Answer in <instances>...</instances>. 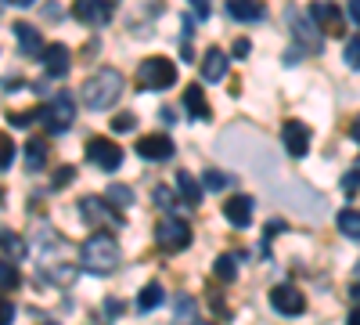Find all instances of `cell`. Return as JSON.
Returning a JSON list of instances; mask_svg holds the SVG:
<instances>
[{
    "instance_id": "cell-3",
    "label": "cell",
    "mask_w": 360,
    "mask_h": 325,
    "mask_svg": "<svg viewBox=\"0 0 360 325\" xmlns=\"http://www.w3.org/2000/svg\"><path fill=\"white\" fill-rule=\"evenodd\" d=\"M173 80H176L173 58L152 54V58H144V62L137 66V83H141V91H166V87H173Z\"/></svg>"
},
{
    "instance_id": "cell-18",
    "label": "cell",
    "mask_w": 360,
    "mask_h": 325,
    "mask_svg": "<svg viewBox=\"0 0 360 325\" xmlns=\"http://www.w3.org/2000/svg\"><path fill=\"white\" fill-rule=\"evenodd\" d=\"M69 66H72L69 47H65V44H47V51H44V69H47V76H65Z\"/></svg>"
},
{
    "instance_id": "cell-46",
    "label": "cell",
    "mask_w": 360,
    "mask_h": 325,
    "mask_svg": "<svg viewBox=\"0 0 360 325\" xmlns=\"http://www.w3.org/2000/svg\"><path fill=\"white\" fill-rule=\"evenodd\" d=\"M4 4H11V0H0V15H4Z\"/></svg>"
},
{
    "instance_id": "cell-1",
    "label": "cell",
    "mask_w": 360,
    "mask_h": 325,
    "mask_svg": "<svg viewBox=\"0 0 360 325\" xmlns=\"http://www.w3.org/2000/svg\"><path fill=\"white\" fill-rule=\"evenodd\" d=\"M79 268H86L90 275H112L119 268V246L108 231H94L79 246Z\"/></svg>"
},
{
    "instance_id": "cell-16",
    "label": "cell",
    "mask_w": 360,
    "mask_h": 325,
    "mask_svg": "<svg viewBox=\"0 0 360 325\" xmlns=\"http://www.w3.org/2000/svg\"><path fill=\"white\" fill-rule=\"evenodd\" d=\"M184 105H188V116L191 120H213V109H209V98L202 91V83H188L184 87Z\"/></svg>"
},
{
    "instance_id": "cell-34",
    "label": "cell",
    "mask_w": 360,
    "mask_h": 325,
    "mask_svg": "<svg viewBox=\"0 0 360 325\" xmlns=\"http://www.w3.org/2000/svg\"><path fill=\"white\" fill-rule=\"evenodd\" d=\"M72 177H76V170H72V166H62V170H54L51 185H54V188H65V185H72Z\"/></svg>"
},
{
    "instance_id": "cell-19",
    "label": "cell",
    "mask_w": 360,
    "mask_h": 325,
    "mask_svg": "<svg viewBox=\"0 0 360 325\" xmlns=\"http://www.w3.org/2000/svg\"><path fill=\"white\" fill-rule=\"evenodd\" d=\"M227 76V54L220 47H209L205 58H202V80L205 83H220Z\"/></svg>"
},
{
    "instance_id": "cell-40",
    "label": "cell",
    "mask_w": 360,
    "mask_h": 325,
    "mask_svg": "<svg viewBox=\"0 0 360 325\" xmlns=\"http://www.w3.org/2000/svg\"><path fill=\"white\" fill-rule=\"evenodd\" d=\"M346 15H349V22L360 25V0H349V4H346Z\"/></svg>"
},
{
    "instance_id": "cell-32",
    "label": "cell",
    "mask_w": 360,
    "mask_h": 325,
    "mask_svg": "<svg viewBox=\"0 0 360 325\" xmlns=\"http://www.w3.org/2000/svg\"><path fill=\"white\" fill-rule=\"evenodd\" d=\"M11 159H15V141L8 134H0V170H8Z\"/></svg>"
},
{
    "instance_id": "cell-6",
    "label": "cell",
    "mask_w": 360,
    "mask_h": 325,
    "mask_svg": "<svg viewBox=\"0 0 360 325\" xmlns=\"http://www.w3.org/2000/svg\"><path fill=\"white\" fill-rule=\"evenodd\" d=\"M86 163H94L98 170H119L123 166V149L108 137H90L86 141Z\"/></svg>"
},
{
    "instance_id": "cell-5",
    "label": "cell",
    "mask_w": 360,
    "mask_h": 325,
    "mask_svg": "<svg viewBox=\"0 0 360 325\" xmlns=\"http://www.w3.org/2000/svg\"><path fill=\"white\" fill-rule=\"evenodd\" d=\"M155 243L162 253H180L191 246V224L180 221V217H166L155 224Z\"/></svg>"
},
{
    "instance_id": "cell-41",
    "label": "cell",
    "mask_w": 360,
    "mask_h": 325,
    "mask_svg": "<svg viewBox=\"0 0 360 325\" xmlns=\"http://www.w3.org/2000/svg\"><path fill=\"white\" fill-rule=\"evenodd\" d=\"M44 18H51V22H62V8H58V4H47V8H44Z\"/></svg>"
},
{
    "instance_id": "cell-31",
    "label": "cell",
    "mask_w": 360,
    "mask_h": 325,
    "mask_svg": "<svg viewBox=\"0 0 360 325\" xmlns=\"http://www.w3.org/2000/svg\"><path fill=\"white\" fill-rule=\"evenodd\" d=\"M134 127H137V116H134V112L112 116V130H115V134H127V130H134Z\"/></svg>"
},
{
    "instance_id": "cell-48",
    "label": "cell",
    "mask_w": 360,
    "mask_h": 325,
    "mask_svg": "<svg viewBox=\"0 0 360 325\" xmlns=\"http://www.w3.org/2000/svg\"><path fill=\"white\" fill-rule=\"evenodd\" d=\"M356 275H360V264H356Z\"/></svg>"
},
{
    "instance_id": "cell-14",
    "label": "cell",
    "mask_w": 360,
    "mask_h": 325,
    "mask_svg": "<svg viewBox=\"0 0 360 325\" xmlns=\"http://www.w3.org/2000/svg\"><path fill=\"white\" fill-rule=\"evenodd\" d=\"M224 217L234 228H249L252 224V195H231L224 202Z\"/></svg>"
},
{
    "instance_id": "cell-4",
    "label": "cell",
    "mask_w": 360,
    "mask_h": 325,
    "mask_svg": "<svg viewBox=\"0 0 360 325\" xmlns=\"http://www.w3.org/2000/svg\"><path fill=\"white\" fill-rule=\"evenodd\" d=\"M37 120L44 123L47 134H62V130H69V127L76 123V105H72L69 94H58V98H51L47 105H40Z\"/></svg>"
},
{
    "instance_id": "cell-20",
    "label": "cell",
    "mask_w": 360,
    "mask_h": 325,
    "mask_svg": "<svg viewBox=\"0 0 360 325\" xmlns=\"http://www.w3.org/2000/svg\"><path fill=\"white\" fill-rule=\"evenodd\" d=\"M0 257H8V260H25L29 257V246L18 231L11 228H0Z\"/></svg>"
},
{
    "instance_id": "cell-12",
    "label": "cell",
    "mask_w": 360,
    "mask_h": 325,
    "mask_svg": "<svg viewBox=\"0 0 360 325\" xmlns=\"http://www.w3.org/2000/svg\"><path fill=\"white\" fill-rule=\"evenodd\" d=\"M288 22H292V33H295V40H299V47L303 51H321V29L314 25V18L307 15H295V11H288Z\"/></svg>"
},
{
    "instance_id": "cell-37",
    "label": "cell",
    "mask_w": 360,
    "mask_h": 325,
    "mask_svg": "<svg viewBox=\"0 0 360 325\" xmlns=\"http://www.w3.org/2000/svg\"><path fill=\"white\" fill-rule=\"evenodd\" d=\"M11 321H15V304L0 300V325H11Z\"/></svg>"
},
{
    "instance_id": "cell-36",
    "label": "cell",
    "mask_w": 360,
    "mask_h": 325,
    "mask_svg": "<svg viewBox=\"0 0 360 325\" xmlns=\"http://www.w3.org/2000/svg\"><path fill=\"white\" fill-rule=\"evenodd\" d=\"M249 51H252V44H249L245 37H238V40H234V47H231V54H234V58H249Z\"/></svg>"
},
{
    "instance_id": "cell-2",
    "label": "cell",
    "mask_w": 360,
    "mask_h": 325,
    "mask_svg": "<svg viewBox=\"0 0 360 325\" xmlns=\"http://www.w3.org/2000/svg\"><path fill=\"white\" fill-rule=\"evenodd\" d=\"M119 94H123V76L115 69H101L83 83V105L90 112H105L108 105L119 102Z\"/></svg>"
},
{
    "instance_id": "cell-28",
    "label": "cell",
    "mask_w": 360,
    "mask_h": 325,
    "mask_svg": "<svg viewBox=\"0 0 360 325\" xmlns=\"http://www.w3.org/2000/svg\"><path fill=\"white\" fill-rule=\"evenodd\" d=\"M105 199H108L112 206H134V192H130L127 185H112V188H105Z\"/></svg>"
},
{
    "instance_id": "cell-42",
    "label": "cell",
    "mask_w": 360,
    "mask_h": 325,
    "mask_svg": "<svg viewBox=\"0 0 360 325\" xmlns=\"http://www.w3.org/2000/svg\"><path fill=\"white\" fill-rule=\"evenodd\" d=\"M349 137L360 145V116H353V123H349Z\"/></svg>"
},
{
    "instance_id": "cell-9",
    "label": "cell",
    "mask_w": 360,
    "mask_h": 325,
    "mask_svg": "<svg viewBox=\"0 0 360 325\" xmlns=\"http://www.w3.org/2000/svg\"><path fill=\"white\" fill-rule=\"evenodd\" d=\"M270 307H274L278 314L299 318V314L307 311V297L295 286H274V289H270Z\"/></svg>"
},
{
    "instance_id": "cell-8",
    "label": "cell",
    "mask_w": 360,
    "mask_h": 325,
    "mask_svg": "<svg viewBox=\"0 0 360 325\" xmlns=\"http://www.w3.org/2000/svg\"><path fill=\"white\" fill-rule=\"evenodd\" d=\"M307 15L314 18L317 29H324L328 37H342L346 33V22H342V8L339 4H328V0H324V4H317V0H314V4L307 8Z\"/></svg>"
},
{
    "instance_id": "cell-23",
    "label": "cell",
    "mask_w": 360,
    "mask_h": 325,
    "mask_svg": "<svg viewBox=\"0 0 360 325\" xmlns=\"http://www.w3.org/2000/svg\"><path fill=\"white\" fill-rule=\"evenodd\" d=\"M176 188H180V199H184L188 206H198L202 202V188H198V181H195L188 170H176Z\"/></svg>"
},
{
    "instance_id": "cell-13",
    "label": "cell",
    "mask_w": 360,
    "mask_h": 325,
    "mask_svg": "<svg viewBox=\"0 0 360 325\" xmlns=\"http://www.w3.org/2000/svg\"><path fill=\"white\" fill-rule=\"evenodd\" d=\"M72 15L86 25H105L112 18V0H76Z\"/></svg>"
},
{
    "instance_id": "cell-15",
    "label": "cell",
    "mask_w": 360,
    "mask_h": 325,
    "mask_svg": "<svg viewBox=\"0 0 360 325\" xmlns=\"http://www.w3.org/2000/svg\"><path fill=\"white\" fill-rule=\"evenodd\" d=\"M227 18H234V22H263L266 4L263 0H227Z\"/></svg>"
},
{
    "instance_id": "cell-7",
    "label": "cell",
    "mask_w": 360,
    "mask_h": 325,
    "mask_svg": "<svg viewBox=\"0 0 360 325\" xmlns=\"http://www.w3.org/2000/svg\"><path fill=\"white\" fill-rule=\"evenodd\" d=\"M79 214H83L90 224H101V228H112V224L119 228V224H123V214H119L108 199H98V195L79 199Z\"/></svg>"
},
{
    "instance_id": "cell-38",
    "label": "cell",
    "mask_w": 360,
    "mask_h": 325,
    "mask_svg": "<svg viewBox=\"0 0 360 325\" xmlns=\"http://www.w3.org/2000/svg\"><path fill=\"white\" fill-rule=\"evenodd\" d=\"M191 8H195V15H198L202 22L209 18V0H191Z\"/></svg>"
},
{
    "instance_id": "cell-27",
    "label": "cell",
    "mask_w": 360,
    "mask_h": 325,
    "mask_svg": "<svg viewBox=\"0 0 360 325\" xmlns=\"http://www.w3.org/2000/svg\"><path fill=\"white\" fill-rule=\"evenodd\" d=\"M213 271H217L220 282H234V278H238V260H234V257H217Z\"/></svg>"
},
{
    "instance_id": "cell-45",
    "label": "cell",
    "mask_w": 360,
    "mask_h": 325,
    "mask_svg": "<svg viewBox=\"0 0 360 325\" xmlns=\"http://www.w3.org/2000/svg\"><path fill=\"white\" fill-rule=\"evenodd\" d=\"M15 8H29V4H37V0H11Z\"/></svg>"
},
{
    "instance_id": "cell-30",
    "label": "cell",
    "mask_w": 360,
    "mask_h": 325,
    "mask_svg": "<svg viewBox=\"0 0 360 325\" xmlns=\"http://www.w3.org/2000/svg\"><path fill=\"white\" fill-rule=\"evenodd\" d=\"M342 58H346V66H349V69H360V33H353V37L346 40Z\"/></svg>"
},
{
    "instance_id": "cell-21",
    "label": "cell",
    "mask_w": 360,
    "mask_h": 325,
    "mask_svg": "<svg viewBox=\"0 0 360 325\" xmlns=\"http://www.w3.org/2000/svg\"><path fill=\"white\" fill-rule=\"evenodd\" d=\"M173 325H198V304L191 293H180L173 300Z\"/></svg>"
},
{
    "instance_id": "cell-11",
    "label": "cell",
    "mask_w": 360,
    "mask_h": 325,
    "mask_svg": "<svg viewBox=\"0 0 360 325\" xmlns=\"http://www.w3.org/2000/svg\"><path fill=\"white\" fill-rule=\"evenodd\" d=\"M137 156L148 163H166L173 156V137L169 134H144L137 137Z\"/></svg>"
},
{
    "instance_id": "cell-35",
    "label": "cell",
    "mask_w": 360,
    "mask_h": 325,
    "mask_svg": "<svg viewBox=\"0 0 360 325\" xmlns=\"http://www.w3.org/2000/svg\"><path fill=\"white\" fill-rule=\"evenodd\" d=\"M356 188H360V170L353 166L349 173H342V192L346 195H356Z\"/></svg>"
},
{
    "instance_id": "cell-43",
    "label": "cell",
    "mask_w": 360,
    "mask_h": 325,
    "mask_svg": "<svg viewBox=\"0 0 360 325\" xmlns=\"http://www.w3.org/2000/svg\"><path fill=\"white\" fill-rule=\"evenodd\" d=\"M346 325H360V307H353V311H349V318H346Z\"/></svg>"
},
{
    "instance_id": "cell-49",
    "label": "cell",
    "mask_w": 360,
    "mask_h": 325,
    "mask_svg": "<svg viewBox=\"0 0 360 325\" xmlns=\"http://www.w3.org/2000/svg\"><path fill=\"white\" fill-rule=\"evenodd\" d=\"M356 170H360V159H356Z\"/></svg>"
},
{
    "instance_id": "cell-26",
    "label": "cell",
    "mask_w": 360,
    "mask_h": 325,
    "mask_svg": "<svg viewBox=\"0 0 360 325\" xmlns=\"http://www.w3.org/2000/svg\"><path fill=\"white\" fill-rule=\"evenodd\" d=\"M18 286V268H15V260H8V257H0V289H15Z\"/></svg>"
},
{
    "instance_id": "cell-22",
    "label": "cell",
    "mask_w": 360,
    "mask_h": 325,
    "mask_svg": "<svg viewBox=\"0 0 360 325\" xmlns=\"http://www.w3.org/2000/svg\"><path fill=\"white\" fill-rule=\"evenodd\" d=\"M47 156H51V152H47V141H44V137H29V141H25V166L33 170V173L47 166Z\"/></svg>"
},
{
    "instance_id": "cell-24",
    "label": "cell",
    "mask_w": 360,
    "mask_h": 325,
    "mask_svg": "<svg viewBox=\"0 0 360 325\" xmlns=\"http://www.w3.org/2000/svg\"><path fill=\"white\" fill-rule=\"evenodd\" d=\"M162 297H166V293H162V286H159V282H148V286L137 293V311H141V314L155 311V307L162 304Z\"/></svg>"
},
{
    "instance_id": "cell-33",
    "label": "cell",
    "mask_w": 360,
    "mask_h": 325,
    "mask_svg": "<svg viewBox=\"0 0 360 325\" xmlns=\"http://www.w3.org/2000/svg\"><path fill=\"white\" fill-rule=\"evenodd\" d=\"M155 202L162 206V210H173V206H176V192H173L169 185H159V188H155Z\"/></svg>"
},
{
    "instance_id": "cell-25",
    "label": "cell",
    "mask_w": 360,
    "mask_h": 325,
    "mask_svg": "<svg viewBox=\"0 0 360 325\" xmlns=\"http://www.w3.org/2000/svg\"><path fill=\"white\" fill-rule=\"evenodd\" d=\"M339 231L346 235V239L360 243V210H342L339 214Z\"/></svg>"
},
{
    "instance_id": "cell-44",
    "label": "cell",
    "mask_w": 360,
    "mask_h": 325,
    "mask_svg": "<svg viewBox=\"0 0 360 325\" xmlns=\"http://www.w3.org/2000/svg\"><path fill=\"white\" fill-rule=\"evenodd\" d=\"M349 297H353V304H360V282H353V286H349Z\"/></svg>"
},
{
    "instance_id": "cell-17",
    "label": "cell",
    "mask_w": 360,
    "mask_h": 325,
    "mask_svg": "<svg viewBox=\"0 0 360 325\" xmlns=\"http://www.w3.org/2000/svg\"><path fill=\"white\" fill-rule=\"evenodd\" d=\"M15 37H18V47H22V54H29V58H44V51H47V44H44V37L37 33L29 22H15Z\"/></svg>"
},
{
    "instance_id": "cell-29",
    "label": "cell",
    "mask_w": 360,
    "mask_h": 325,
    "mask_svg": "<svg viewBox=\"0 0 360 325\" xmlns=\"http://www.w3.org/2000/svg\"><path fill=\"white\" fill-rule=\"evenodd\" d=\"M202 185H205L209 192H224V188H231V177L220 173V170H205V173H202Z\"/></svg>"
},
{
    "instance_id": "cell-47",
    "label": "cell",
    "mask_w": 360,
    "mask_h": 325,
    "mask_svg": "<svg viewBox=\"0 0 360 325\" xmlns=\"http://www.w3.org/2000/svg\"><path fill=\"white\" fill-rule=\"evenodd\" d=\"M40 325H58V321H40Z\"/></svg>"
},
{
    "instance_id": "cell-39",
    "label": "cell",
    "mask_w": 360,
    "mask_h": 325,
    "mask_svg": "<svg viewBox=\"0 0 360 325\" xmlns=\"http://www.w3.org/2000/svg\"><path fill=\"white\" fill-rule=\"evenodd\" d=\"M105 314L108 318H119V314H123V304H119V300H105Z\"/></svg>"
},
{
    "instance_id": "cell-10",
    "label": "cell",
    "mask_w": 360,
    "mask_h": 325,
    "mask_svg": "<svg viewBox=\"0 0 360 325\" xmlns=\"http://www.w3.org/2000/svg\"><path fill=\"white\" fill-rule=\"evenodd\" d=\"M281 145H285L288 156L303 159V156L310 152V127L299 123V120H285V127H281Z\"/></svg>"
}]
</instances>
